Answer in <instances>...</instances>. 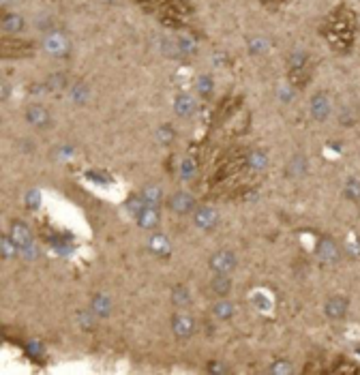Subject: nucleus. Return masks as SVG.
Returning <instances> with one entry per match:
<instances>
[{"instance_id":"obj_1","label":"nucleus","mask_w":360,"mask_h":375,"mask_svg":"<svg viewBox=\"0 0 360 375\" xmlns=\"http://www.w3.org/2000/svg\"><path fill=\"white\" fill-rule=\"evenodd\" d=\"M43 50L50 54V56H56V58H62L69 54V39H66L64 32L60 30H48L43 37Z\"/></svg>"},{"instance_id":"obj_2","label":"nucleus","mask_w":360,"mask_h":375,"mask_svg":"<svg viewBox=\"0 0 360 375\" xmlns=\"http://www.w3.org/2000/svg\"><path fill=\"white\" fill-rule=\"evenodd\" d=\"M167 208H170L172 213H176V215H191L197 208V204H195V197L191 193L178 191V193L167 197Z\"/></svg>"},{"instance_id":"obj_3","label":"nucleus","mask_w":360,"mask_h":375,"mask_svg":"<svg viewBox=\"0 0 360 375\" xmlns=\"http://www.w3.org/2000/svg\"><path fill=\"white\" fill-rule=\"evenodd\" d=\"M236 266H238V257H236L234 251L221 249L210 257V268L215 272H219V274H230Z\"/></svg>"},{"instance_id":"obj_4","label":"nucleus","mask_w":360,"mask_h":375,"mask_svg":"<svg viewBox=\"0 0 360 375\" xmlns=\"http://www.w3.org/2000/svg\"><path fill=\"white\" fill-rule=\"evenodd\" d=\"M193 225L204 231L215 229L219 225V213L212 206H197L193 210Z\"/></svg>"},{"instance_id":"obj_5","label":"nucleus","mask_w":360,"mask_h":375,"mask_svg":"<svg viewBox=\"0 0 360 375\" xmlns=\"http://www.w3.org/2000/svg\"><path fill=\"white\" fill-rule=\"evenodd\" d=\"M318 257L324 262V264H336L341 260V247L336 245V240L332 238H322L318 242Z\"/></svg>"},{"instance_id":"obj_6","label":"nucleus","mask_w":360,"mask_h":375,"mask_svg":"<svg viewBox=\"0 0 360 375\" xmlns=\"http://www.w3.org/2000/svg\"><path fill=\"white\" fill-rule=\"evenodd\" d=\"M172 330L174 335L180 339H189L191 335L195 333V319L187 315V313H176L172 317Z\"/></svg>"},{"instance_id":"obj_7","label":"nucleus","mask_w":360,"mask_h":375,"mask_svg":"<svg viewBox=\"0 0 360 375\" xmlns=\"http://www.w3.org/2000/svg\"><path fill=\"white\" fill-rule=\"evenodd\" d=\"M26 120H28V125H32V127H37V129H48L50 125H52V116H50V112L45 109L43 105H28V109H26Z\"/></svg>"},{"instance_id":"obj_8","label":"nucleus","mask_w":360,"mask_h":375,"mask_svg":"<svg viewBox=\"0 0 360 375\" xmlns=\"http://www.w3.org/2000/svg\"><path fill=\"white\" fill-rule=\"evenodd\" d=\"M311 116L315 118V120H320V123H324L326 118L330 116V109H332V105H330V97L328 95H324V92H318V95H313V99H311Z\"/></svg>"},{"instance_id":"obj_9","label":"nucleus","mask_w":360,"mask_h":375,"mask_svg":"<svg viewBox=\"0 0 360 375\" xmlns=\"http://www.w3.org/2000/svg\"><path fill=\"white\" fill-rule=\"evenodd\" d=\"M347 307H350V300L347 298H343V296H330V298L324 302V313L330 319H343L347 315Z\"/></svg>"},{"instance_id":"obj_10","label":"nucleus","mask_w":360,"mask_h":375,"mask_svg":"<svg viewBox=\"0 0 360 375\" xmlns=\"http://www.w3.org/2000/svg\"><path fill=\"white\" fill-rule=\"evenodd\" d=\"M9 236H11V240L17 245V249H24V247H28V245H32V231H30V227L24 223V221H15V223H11V229H9Z\"/></svg>"},{"instance_id":"obj_11","label":"nucleus","mask_w":360,"mask_h":375,"mask_svg":"<svg viewBox=\"0 0 360 375\" xmlns=\"http://www.w3.org/2000/svg\"><path fill=\"white\" fill-rule=\"evenodd\" d=\"M135 221L142 229H156L159 225V210L154 206H144L142 210L135 215Z\"/></svg>"},{"instance_id":"obj_12","label":"nucleus","mask_w":360,"mask_h":375,"mask_svg":"<svg viewBox=\"0 0 360 375\" xmlns=\"http://www.w3.org/2000/svg\"><path fill=\"white\" fill-rule=\"evenodd\" d=\"M195 109H197V101H195V99L191 97V95L183 92V95H178V97L174 99V112H176L178 116H183V118L193 116Z\"/></svg>"},{"instance_id":"obj_13","label":"nucleus","mask_w":360,"mask_h":375,"mask_svg":"<svg viewBox=\"0 0 360 375\" xmlns=\"http://www.w3.org/2000/svg\"><path fill=\"white\" fill-rule=\"evenodd\" d=\"M148 249L159 257H167L172 253V245H170V238L165 234H152L148 238Z\"/></svg>"},{"instance_id":"obj_14","label":"nucleus","mask_w":360,"mask_h":375,"mask_svg":"<svg viewBox=\"0 0 360 375\" xmlns=\"http://www.w3.org/2000/svg\"><path fill=\"white\" fill-rule=\"evenodd\" d=\"M138 197L144 202V206H159L163 200V189L159 184H146Z\"/></svg>"},{"instance_id":"obj_15","label":"nucleus","mask_w":360,"mask_h":375,"mask_svg":"<svg viewBox=\"0 0 360 375\" xmlns=\"http://www.w3.org/2000/svg\"><path fill=\"white\" fill-rule=\"evenodd\" d=\"M210 290H212V294H217L219 298H228V294L232 292L230 274H219L217 272V277H212V281H210Z\"/></svg>"},{"instance_id":"obj_16","label":"nucleus","mask_w":360,"mask_h":375,"mask_svg":"<svg viewBox=\"0 0 360 375\" xmlns=\"http://www.w3.org/2000/svg\"><path fill=\"white\" fill-rule=\"evenodd\" d=\"M90 309L95 311L97 317H109L111 315V300H109V296L97 294L95 298H93V302H90Z\"/></svg>"},{"instance_id":"obj_17","label":"nucleus","mask_w":360,"mask_h":375,"mask_svg":"<svg viewBox=\"0 0 360 375\" xmlns=\"http://www.w3.org/2000/svg\"><path fill=\"white\" fill-rule=\"evenodd\" d=\"M21 28H24V17H21V15H17V13L5 15V19H3V32H7V35H17Z\"/></svg>"},{"instance_id":"obj_18","label":"nucleus","mask_w":360,"mask_h":375,"mask_svg":"<svg viewBox=\"0 0 360 375\" xmlns=\"http://www.w3.org/2000/svg\"><path fill=\"white\" fill-rule=\"evenodd\" d=\"M212 313H215L219 319H230L234 315V304L228 298H219L212 307Z\"/></svg>"},{"instance_id":"obj_19","label":"nucleus","mask_w":360,"mask_h":375,"mask_svg":"<svg viewBox=\"0 0 360 375\" xmlns=\"http://www.w3.org/2000/svg\"><path fill=\"white\" fill-rule=\"evenodd\" d=\"M172 302H174L178 309H185V307L191 302V292L185 288V285H178V288L172 290Z\"/></svg>"},{"instance_id":"obj_20","label":"nucleus","mask_w":360,"mask_h":375,"mask_svg":"<svg viewBox=\"0 0 360 375\" xmlns=\"http://www.w3.org/2000/svg\"><path fill=\"white\" fill-rule=\"evenodd\" d=\"M287 174L289 176H305L307 174V159L302 157V154H296L287 165Z\"/></svg>"},{"instance_id":"obj_21","label":"nucleus","mask_w":360,"mask_h":375,"mask_svg":"<svg viewBox=\"0 0 360 375\" xmlns=\"http://www.w3.org/2000/svg\"><path fill=\"white\" fill-rule=\"evenodd\" d=\"M246 163H249V168L253 172H262V170H266V165H268V157L264 152H260V150H253L249 154V159H246Z\"/></svg>"},{"instance_id":"obj_22","label":"nucleus","mask_w":360,"mask_h":375,"mask_svg":"<svg viewBox=\"0 0 360 375\" xmlns=\"http://www.w3.org/2000/svg\"><path fill=\"white\" fill-rule=\"evenodd\" d=\"M75 319L82 328H93L95 322H97V315H95L93 309H80V311L75 313Z\"/></svg>"},{"instance_id":"obj_23","label":"nucleus","mask_w":360,"mask_h":375,"mask_svg":"<svg viewBox=\"0 0 360 375\" xmlns=\"http://www.w3.org/2000/svg\"><path fill=\"white\" fill-rule=\"evenodd\" d=\"M251 300H253V304H255V307H260L262 311H266V313L273 311V300L268 298L264 290H255V294L251 296Z\"/></svg>"},{"instance_id":"obj_24","label":"nucleus","mask_w":360,"mask_h":375,"mask_svg":"<svg viewBox=\"0 0 360 375\" xmlns=\"http://www.w3.org/2000/svg\"><path fill=\"white\" fill-rule=\"evenodd\" d=\"M195 172H197L195 161L193 159H183V163H180V178L191 180V178H195Z\"/></svg>"},{"instance_id":"obj_25","label":"nucleus","mask_w":360,"mask_h":375,"mask_svg":"<svg viewBox=\"0 0 360 375\" xmlns=\"http://www.w3.org/2000/svg\"><path fill=\"white\" fill-rule=\"evenodd\" d=\"M88 92H90V90H88V86L80 82V84H75V86L71 88V99H73V101H75L77 105H82V103L86 101V99H88Z\"/></svg>"},{"instance_id":"obj_26","label":"nucleus","mask_w":360,"mask_h":375,"mask_svg":"<svg viewBox=\"0 0 360 375\" xmlns=\"http://www.w3.org/2000/svg\"><path fill=\"white\" fill-rule=\"evenodd\" d=\"M212 88H215V82H212L210 75H199L197 77V90H199V95L208 97L212 92Z\"/></svg>"},{"instance_id":"obj_27","label":"nucleus","mask_w":360,"mask_h":375,"mask_svg":"<svg viewBox=\"0 0 360 375\" xmlns=\"http://www.w3.org/2000/svg\"><path fill=\"white\" fill-rule=\"evenodd\" d=\"M0 249H3V257L5 260H11L17 253V245L13 240H11V236H7V238H3V245H0Z\"/></svg>"},{"instance_id":"obj_28","label":"nucleus","mask_w":360,"mask_h":375,"mask_svg":"<svg viewBox=\"0 0 360 375\" xmlns=\"http://www.w3.org/2000/svg\"><path fill=\"white\" fill-rule=\"evenodd\" d=\"M345 195L352 197V200H358L360 197V182L356 178H350L345 182Z\"/></svg>"},{"instance_id":"obj_29","label":"nucleus","mask_w":360,"mask_h":375,"mask_svg":"<svg viewBox=\"0 0 360 375\" xmlns=\"http://www.w3.org/2000/svg\"><path fill=\"white\" fill-rule=\"evenodd\" d=\"M64 86H66V77L62 73L50 75V80H48V88H50V90H60V88H64Z\"/></svg>"},{"instance_id":"obj_30","label":"nucleus","mask_w":360,"mask_h":375,"mask_svg":"<svg viewBox=\"0 0 360 375\" xmlns=\"http://www.w3.org/2000/svg\"><path fill=\"white\" fill-rule=\"evenodd\" d=\"M17 253H19V255L24 257L26 262H32V260L39 257V249H37L35 242H32V245H28V247H24V249H17Z\"/></svg>"},{"instance_id":"obj_31","label":"nucleus","mask_w":360,"mask_h":375,"mask_svg":"<svg viewBox=\"0 0 360 375\" xmlns=\"http://www.w3.org/2000/svg\"><path fill=\"white\" fill-rule=\"evenodd\" d=\"M268 371H270V373H277V375H279V373H294V367H291L287 360H277Z\"/></svg>"},{"instance_id":"obj_32","label":"nucleus","mask_w":360,"mask_h":375,"mask_svg":"<svg viewBox=\"0 0 360 375\" xmlns=\"http://www.w3.org/2000/svg\"><path fill=\"white\" fill-rule=\"evenodd\" d=\"M156 139H159L161 144H170V142L174 139V131L170 127H159L156 129Z\"/></svg>"},{"instance_id":"obj_33","label":"nucleus","mask_w":360,"mask_h":375,"mask_svg":"<svg viewBox=\"0 0 360 375\" xmlns=\"http://www.w3.org/2000/svg\"><path fill=\"white\" fill-rule=\"evenodd\" d=\"M26 204H28V208H32V210H37V208L41 206V193H39L37 189L28 191V195H26Z\"/></svg>"},{"instance_id":"obj_34","label":"nucleus","mask_w":360,"mask_h":375,"mask_svg":"<svg viewBox=\"0 0 360 375\" xmlns=\"http://www.w3.org/2000/svg\"><path fill=\"white\" fill-rule=\"evenodd\" d=\"M178 48H180V54H193L195 52V43L191 41L189 37H180L178 39Z\"/></svg>"},{"instance_id":"obj_35","label":"nucleus","mask_w":360,"mask_h":375,"mask_svg":"<svg viewBox=\"0 0 360 375\" xmlns=\"http://www.w3.org/2000/svg\"><path fill=\"white\" fill-rule=\"evenodd\" d=\"M249 50H251L253 54H262V52H266V50H268V41H266L264 37L253 39V41L249 43Z\"/></svg>"},{"instance_id":"obj_36","label":"nucleus","mask_w":360,"mask_h":375,"mask_svg":"<svg viewBox=\"0 0 360 375\" xmlns=\"http://www.w3.org/2000/svg\"><path fill=\"white\" fill-rule=\"evenodd\" d=\"M11 3H13V0H3V5H11Z\"/></svg>"},{"instance_id":"obj_37","label":"nucleus","mask_w":360,"mask_h":375,"mask_svg":"<svg viewBox=\"0 0 360 375\" xmlns=\"http://www.w3.org/2000/svg\"><path fill=\"white\" fill-rule=\"evenodd\" d=\"M103 3H114V0H103Z\"/></svg>"}]
</instances>
